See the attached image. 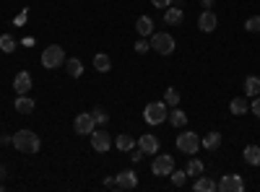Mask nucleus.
<instances>
[{"mask_svg": "<svg viewBox=\"0 0 260 192\" xmlns=\"http://www.w3.org/2000/svg\"><path fill=\"white\" fill-rule=\"evenodd\" d=\"M216 26H219V18H216V13H213V11H203V13L198 16V29H201V31L211 34Z\"/></svg>", "mask_w": 260, "mask_h": 192, "instance_id": "9", "label": "nucleus"}, {"mask_svg": "<svg viewBox=\"0 0 260 192\" xmlns=\"http://www.w3.org/2000/svg\"><path fill=\"white\" fill-rule=\"evenodd\" d=\"M250 112H255V117L260 120V96H252V104H250Z\"/></svg>", "mask_w": 260, "mask_h": 192, "instance_id": "33", "label": "nucleus"}, {"mask_svg": "<svg viewBox=\"0 0 260 192\" xmlns=\"http://www.w3.org/2000/svg\"><path fill=\"white\" fill-rule=\"evenodd\" d=\"M94 68L99 70V73H107L112 68V62H110V55H104V52H99V55H94Z\"/></svg>", "mask_w": 260, "mask_h": 192, "instance_id": "24", "label": "nucleus"}, {"mask_svg": "<svg viewBox=\"0 0 260 192\" xmlns=\"http://www.w3.org/2000/svg\"><path fill=\"white\" fill-rule=\"evenodd\" d=\"M65 70H68L71 78H81V73H83V62H81L78 57H71L68 62H65Z\"/></svg>", "mask_w": 260, "mask_h": 192, "instance_id": "23", "label": "nucleus"}, {"mask_svg": "<svg viewBox=\"0 0 260 192\" xmlns=\"http://www.w3.org/2000/svg\"><path fill=\"white\" fill-rule=\"evenodd\" d=\"M201 3H203V8H211V6H213V0H201Z\"/></svg>", "mask_w": 260, "mask_h": 192, "instance_id": "38", "label": "nucleus"}, {"mask_svg": "<svg viewBox=\"0 0 260 192\" xmlns=\"http://www.w3.org/2000/svg\"><path fill=\"white\" fill-rule=\"evenodd\" d=\"M182 18H185L182 8H167V13H164V21H167L169 26H180Z\"/></svg>", "mask_w": 260, "mask_h": 192, "instance_id": "18", "label": "nucleus"}, {"mask_svg": "<svg viewBox=\"0 0 260 192\" xmlns=\"http://www.w3.org/2000/svg\"><path fill=\"white\" fill-rule=\"evenodd\" d=\"M192 189L195 192H213V189H219V182H213L211 177H198V179H195V184H192Z\"/></svg>", "mask_w": 260, "mask_h": 192, "instance_id": "14", "label": "nucleus"}, {"mask_svg": "<svg viewBox=\"0 0 260 192\" xmlns=\"http://www.w3.org/2000/svg\"><path fill=\"white\" fill-rule=\"evenodd\" d=\"M245 94L247 96H260V78L257 75H250L245 81Z\"/></svg>", "mask_w": 260, "mask_h": 192, "instance_id": "25", "label": "nucleus"}, {"mask_svg": "<svg viewBox=\"0 0 260 192\" xmlns=\"http://www.w3.org/2000/svg\"><path fill=\"white\" fill-rule=\"evenodd\" d=\"M138 148H141L143 153H156V151H159V138L151 135V133H146V135L138 138Z\"/></svg>", "mask_w": 260, "mask_h": 192, "instance_id": "12", "label": "nucleus"}, {"mask_svg": "<svg viewBox=\"0 0 260 192\" xmlns=\"http://www.w3.org/2000/svg\"><path fill=\"white\" fill-rule=\"evenodd\" d=\"M3 187H6V184H3V182H0V189H3Z\"/></svg>", "mask_w": 260, "mask_h": 192, "instance_id": "39", "label": "nucleus"}, {"mask_svg": "<svg viewBox=\"0 0 260 192\" xmlns=\"http://www.w3.org/2000/svg\"><path fill=\"white\" fill-rule=\"evenodd\" d=\"M42 65L50 68V70L65 65V52H62V47H60V45H50V47L42 50Z\"/></svg>", "mask_w": 260, "mask_h": 192, "instance_id": "2", "label": "nucleus"}, {"mask_svg": "<svg viewBox=\"0 0 260 192\" xmlns=\"http://www.w3.org/2000/svg\"><path fill=\"white\" fill-rule=\"evenodd\" d=\"M172 184L175 187H185V179H187V172H180V169H172Z\"/></svg>", "mask_w": 260, "mask_h": 192, "instance_id": "28", "label": "nucleus"}, {"mask_svg": "<svg viewBox=\"0 0 260 192\" xmlns=\"http://www.w3.org/2000/svg\"><path fill=\"white\" fill-rule=\"evenodd\" d=\"M141 159H143V151H141V148H138V151L133 153V161H141Z\"/></svg>", "mask_w": 260, "mask_h": 192, "instance_id": "37", "label": "nucleus"}, {"mask_svg": "<svg viewBox=\"0 0 260 192\" xmlns=\"http://www.w3.org/2000/svg\"><path fill=\"white\" fill-rule=\"evenodd\" d=\"M167 120L172 122V127H185V125H187V114L180 112L177 106H172V112L167 114Z\"/></svg>", "mask_w": 260, "mask_h": 192, "instance_id": "20", "label": "nucleus"}, {"mask_svg": "<svg viewBox=\"0 0 260 192\" xmlns=\"http://www.w3.org/2000/svg\"><path fill=\"white\" fill-rule=\"evenodd\" d=\"M94 127H96V120H94L91 112H81V114L73 120V130H76L78 135H89V133H94Z\"/></svg>", "mask_w": 260, "mask_h": 192, "instance_id": "6", "label": "nucleus"}, {"mask_svg": "<svg viewBox=\"0 0 260 192\" xmlns=\"http://www.w3.org/2000/svg\"><path fill=\"white\" fill-rule=\"evenodd\" d=\"M151 29H154V21H151L148 16H141V18L136 21V31H138L141 36H151Z\"/></svg>", "mask_w": 260, "mask_h": 192, "instance_id": "22", "label": "nucleus"}, {"mask_svg": "<svg viewBox=\"0 0 260 192\" xmlns=\"http://www.w3.org/2000/svg\"><path fill=\"white\" fill-rule=\"evenodd\" d=\"M0 143H3V145H8V143H13V138H8V135H0Z\"/></svg>", "mask_w": 260, "mask_h": 192, "instance_id": "36", "label": "nucleus"}, {"mask_svg": "<svg viewBox=\"0 0 260 192\" xmlns=\"http://www.w3.org/2000/svg\"><path fill=\"white\" fill-rule=\"evenodd\" d=\"M242 156L250 166H260V145H247Z\"/></svg>", "mask_w": 260, "mask_h": 192, "instance_id": "21", "label": "nucleus"}, {"mask_svg": "<svg viewBox=\"0 0 260 192\" xmlns=\"http://www.w3.org/2000/svg\"><path fill=\"white\" fill-rule=\"evenodd\" d=\"M151 6H154V8H169L172 0H151Z\"/></svg>", "mask_w": 260, "mask_h": 192, "instance_id": "34", "label": "nucleus"}, {"mask_svg": "<svg viewBox=\"0 0 260 192\" xmlns=\"http://www.w3.org/2000/svg\"><path fill=\"white\" fill-rule=\"evenodd\" d=\"M167 104L164 101H151V104H146V109H143V120L148 122V125H161L164 120H167Z\"/></svg>", "mask_w": 260, "mask_h": 192, "instance_id": "3", "label": "nucleus"}, {"mask_svg": "<svg viewBox=\"0 0 260 192\" xmlns=\"http://www.w3.org/2000/svg\"><path fill=\"white\" fill-rule=\"evenodd\" d=\"M13 91H18V94L31 91V75H29L26 70H21V73L13 78Z\"/></svg>", "mask_w": 260, "mask_h": 192, "instance_id": "13", "label": "nucleus"}, {"mask_svg": "<svg viewBox=\"0 0 260 192\" xmlns=\"http://www.w3.org/2000/svg\"><path fill=\"white\" fill-rule=\"evenodd\" d=\"M185 172H187V177H195V179H198V177L203 174V161L190 159V161H187V166H185Z\"/></svg>", "mask_w": 260, "mask_h": 192, "instance_id": "26", "label": "nucleus"}, {"mask_svg": "<svg viewBox=\"0 0 260 192\" xmlns=\"http://www.w3.org/2000/svg\"><path fill=\"white\" fill-rule=\"evenodd\" d=\"M91 114H94L96 125H107V120H110V117H107V112H104V109H99V106H96V109H94Z\"/></svg>", "mask_w": 260, "mask_h": 192, "instance_id": "31", "label": "nucleus"}, {"mask_svg": "<svg viewBox=\"0 0 260 192\" xmlns=\"http://www.w3.org/2000/svg\"><path fill=\"white\" fill-rule=\"evenodd\" d=\"M164 104H167V106H177V104H180L177 89H167V91H164Z\"/></svg>", "mask_w": 260, "mask_h": 192, "instance_id": "27", "label": "nucleus"}, {"mask_svg": "<svg viewBox=\"0 0 260 192\" xmlns=\"http://www.w3.org/2000/svg\"><path fill=\"white\" fill-rule=\"evenodd\" d=\"M115 182H117V189H136V187H138V177L130 172V169L120 172V174L115 177Z\"/></svg>", "mask_w": 260, "mask_h": 192, "instance_id": "10", "label": "nucleus"}, {"mask_svg": "<svg viewBox=\"0 0 260 192\" xmlns=\"http://www.w3.org/2000/svg\"><path fill=\"white\" fill-rule=\"evenodd\" d=\"M172 169H175V161H172V156H167V153H161V156H156L154 161H151V172H154L156 177H169Z\"/></svg>", "mask_w": 260, "mask_h": 192, "instance_id": "7", "label": "nucleus"}, {"mask_svg": "<svg viewBox=\"0 0 260 192\" xmlns=\"http://www.w3.org/2000/svg\"><path fill=\"white\" fill-rule=\"evenodd\" d=\"M16 112H18V114H31V112H34V99H29L26 94H18V99H16Z\"/></svg>", "mask_w": 260, "mask_h": 192, "instance_id": "15", "label": "nucleus"}, {"mask_svg": "<svg viewBox=\"0 0 260 192\" xmlns=\"http://www.w3.org/2000/svg\"><path fill=\"white\" fill-rule=\"evenodd\" d=\"M115 145L120 148L122 153H130V151H133V148H136V140H133V135H127V133H122V135H117Z\"/></svg>", "mask_w": 260, "mask_h": 192, "instance_id": "19", "label": "nucleus"}, {"mask_svg": "<svg viewBox=\"0 0 260 192\" xmlns=\"http://www.w3.org/2000/svg\"><path fill=\"white\" fill-rule=\"evenodd\" d=\"M0 47H3L6 52H13V50H16V39H13L11 34H6L3 39H0Z\"/></svg>", "mask_w": 260, "mask_h": 192, "instance_id": "29", "label": "nucleus"}, {"mask_svg": "<svg viewBox=\"0 0 260 192\" xmlns=\"http://www.w3.org/2000/svg\"><path fill=\"white\" fill-rule=\"evenodd\" d=\"M148 50H151V45H148L146 39H138V42H136V52H138V55H146Z\"/></svg>", "mask_w": 260, "mask_h": 192, "instance_id": "32", "label": "nucleus"}, {"mask_svg": "<svg viewBox=\"0 0 260 192\" xmlns=\"http://www.w3.org/2000/svg\"><path fill=\"white\" fill-rule=\"evenodd\" d=\"M13 145L18 153H39V135L31 133V130H18L13 135Z\"/></svg>", "mask_w": 260, "mask_h": 192, "instance_id": "1", "label": "nucleus"}, {"mask_svg": "<svg viewBox=\"0 0 260 192\" xmlns=\"http://www.w3.org/2000/svg\"><path fill=\"white\" fill-rule=\"evenodd\" d=\"M219 189L221 192H242L245 189V182L240 174H224L221 182H219Z\"/></svg>", "mask_w": 260, "mask_h": 192, "instance_id": "8", "label": "nucleus"}, {"mask_svg": "<svg viewBox=\"0 0 260 192\" xmlns=\"http://www.w3.org/2000/svg\"><path fill=\"white\" fill-rule=\"evenodd\" d=\"M229 112H232V114H247V112H250V104H247V99H245V96H237V99H232V104H229Z\"/></svg>", "mask_w": 260, "mask_h": 192, "instance_id": "17", "label": "nucleus"}, {"mask_svg": "<svg viewBox=\"0 0 260 192\" xmlns=\"http://www.w3.org/2000/svg\"><path fill=\"white\" fill-rule=\"evenodd\" d=\"M201 145L206 148V151H216V148L221 145V133H216V130H211V133H206V138L201 140Z\"/></svg>", "mask_w": 260, "mask_h": 192, "instance_id": "16", "label": "nucleus"}, {"mask_svg": "<svg viewBox=\"0 0 260 192\" xmlns=\"http://www.w3.org/2000/svg\"><path fill=\"white\" fill-rule=\"evenodd\" d=\"M151 47H154L159 55H172L175 52V39H172V34H167V31H156V34H151Z\"/></svg>", "mask_w": 260, "mask_h": 192, "instance_id": "4", "label": "nucleus"}, {"mask_svg": "<svg viewBox=\"0 0 260 192\" xmlns=\"http://www.w3.org/2000/svg\"><path fill=\"white\" fill-rule=\"evenodd\" d=\"M91 145H94L96 153H107V151H110V145H112L110 133H91Z\"/></svg>", "mask_w": 260, "mask_h": 192, "instance_id": "11", "label": "nucleus"}, {"mask_svg": "<svg viewBox=\"0 0 260 192\" xmlns=\"http://www.w3.org/2000/svg\"><path fill=\"white\" fill-rule=\"evenodd\" d=\"M177 148H180V153H198V148H201V138L195 135V133H180L177 135Z\"/></svg>", "mask_w": 260, "mask_h": 192, "instance_id": "5", "label": "nucleus"}, {"mask_svg": "<svg viewBox=\"0 0 260 192\" xmlns=\"http://www.w3.org/2000/svg\"><path fill=\"white\" fill-rule=\"evenodd\" d=\"M245 29H247V31H260V16H252V18H247Z\"/></svg>", "mask_w": 260, "mask_h": 192, "instance_id": "30", "label": "nucleus"}, {"mask_svg": "<svg viewBox=\"0 0 260 192\" xmlns=\"http://www.w3.org/2000/svg\"><path fill=\"white\" fill-rule=\"evenodd\" d=\"M6 177H8V172H6V166H3V164H0V182H3Z\"/></svg>", "mask_w": 260, "mask_h": 192, "instance_id": "35", "label": "nucleus"}]
</instances>
